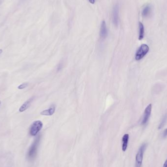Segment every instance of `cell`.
Returning <instances> with one entry per match:
<instances>
[{
	"label": "cell",
	"instance_id": "13",
	"mask_svg": "<svg viewBox=\"0 0 167 167\" xmlns=\"http://www.w3.org/2000/svg\"><path fill=\"white\" fill-rule=\"evenodd\" d=\"M167 114H165V116H164L163 118L161 120V123L159 124V127H158V129H161L165 125V123L167 122Z\"/></svg>",
	"mask_w": 167,
	"mask_h": 167
},
{
	"label": "cell",
	"instance_id": "5",
	"mask_svg": "<svg viewBox=\"0 0 167 167\" xmlns=\"http://www.w3.org/2000/svg\"><path fill=\"white\" fill-rule=\"evenodd\" d=\"M152 109V105L151 104H150L145 108L143 117L142 120V125H145L148 122V121L149 117L151 116Z\"/></svg>",
	"mask_w": 167,
	"mask_h": 167
},
{
	"label": "cell",
	"instance_id": "4",
	"mask_svg": "<svg viewBox=\"0 0 167 167\" xmlns=\"http://www.w3.org/2000/svg\"><path fill=\"white\" fill-rule=\"evenodd\" d=\"M43 124L40 120L34 121L31 125L30 129V133L31 136H36L42 128Z\"/></svg>",
	"mask_w": 167,
	"mask_h": 167
},
{
	"label": "cell",
	"instance_id": "9",
	"mask_svg": "<svg viewBox=\"0 0 167 167\" xmlns=\"http://www.w3.org/2000/svg\"><path fill=\"white\" fill-rule=\"evenodd\" d=\"M33 99H34V97H32L30 98V99H28V100H27V101H26L21 106V107L19 108V112H25V111H26L28 108L30 107L31 104L32 102L33 101Z\"/></svg>",
	"mask_w": 167,
	"mask_h": 167
},
{
	"label": "cell",
	"instance_id": "3",
	"mask_svg": "<svg viewBox=\"0 0 167 167\" xmlns=\"http://www.w3.org/2000/svg\"><path fill=\"white\" fill-rule=\"evenodd\" d=\"M149 51V47L146 44H142L138 49L135 53V58L136 61H139L146 56Z\"/></svg>",
	"mask_w": 167,
	"mask_h": 167
},
{
	"label": "cell",
	"instance_id": "16",
	"mask_svg": "<svg viewBox=\"0 0 167 167\" xmlns=\"http://www.w3.org/2000/svg\"><path fill=\"white\" fill-rule=\"evenodd\" d=\"M88 2L92 4H94L96 2V0H88Z\"/></svg>",
	"mask_w": 167,
	"mask_h": 167
},
{
	"label": "cell",
	"instance_id": "8",
	"mask_svg": "<svg viewBox=\"0 0 167 167\" xmlns=\"http://www.w3.org/2000/svg\"><path fill=\"white\" fill-rule=\"evenodd\" d=\"M55 106L54 105H51L50 107V108L48 109H46L44 111H43L42 112H41L40 114L42 115V116H52L55 112Z\"/></svg>",
	"mask_w": 167,
	"mask_h": 167
},
{
	"label": "cell",
	"instance_id": "11",
	"mask_svg": "<svg viewBox=\"0 0 167 167\" xmlns=\"http://www.w3.org/2000/svg\"><path fill=\"white\" fill-rule=\"evenodd\" d=\"M128 140H129V134H125L122 137V151L125 152L127 149L128 146Z\"/></svg>",
	"mask_w": 167,
	"mask_h": 167
},
{
	"label": "cell",
	"instance_id": "10",
	"mask_svg": "<svg viewBox=\"0 0 167 167\" xmlns=\"http://www.w3.org/2000/svg\"><path fill=\"white\" fill-rule=\"evenodd\" d=\"M152 12V7L151 5H148L145 6L142 11V15L144 17L147 18L151 15Z\"/></svg>",
	"mask_w": 167,
	"mask_h": 167
},
{
	"label": "cell",
	"instance_id": "19",
	"mask_svg": "<svg viewBox=\"0 0 167 167\" xmlns=\"http://www.w3.org/2000/svg\"><path fill=\"white\" fill-rule=\"evenodd\" d=\"M1 101H0V106H1Z\"/></svg>",
	"mask_w": 167,
	"mask_h": 167
},
{
	"label": "cell",
	"instance_id": "6",
	"mask_svg": "<svg viewBox=\"0 0 167 167\" xmlns=\"http://www.w3.org/2000/svg\"><path fill=\"white\" fill-rule=\"evenodd\" d=\"M112 19V22L114 26H117L119 22V7L117 5L113 7Z\"/></svg>",
	"mask_w": 167,
	"mask_h": 167
},
{
	"label": "cell",
	"instance_id": "15",
	"mask_svg": "<svg viewBox=\"0 0 167 167\" xmlns=\"http://www.w3.org/2000/svg\"><path fill=\"white\" fill-rule=\"evenodd\" d=\"M167 136V128L162 133L163 138H166Z\"/></svg>",
	"mask_w": 167,
	"mask_h": 167
},
{
	"label": "cell",
	"instance_id": "2",
	"mask_svg": "<svg viewBox=\"0 0 167 167\" xmlns=\"http://www.w3.org/2000/svg\"><path fill=\"white\" fill-rule=\"evenodd\" d=\"M147 147V144H143L139 148L135 157V167H141L144 152Z\"/></svg>",
	"mask_w": 167,
	"mask_h": 167
},
{
	"label": "cell",
	"instance_id": "1",
	"mask_svg": "<svg viewBox=\"0 0 167 167\" xmlns=\"http://www.w3.org/2000/svg\"><path fill=\"white\" fill-rule=\"evenodd\" d=\"M40 135L36 138L27 151V158L28 160H33L37 155L38 148L40 142Z\"/></svg>",
	"mask_w": 167,
	"mask_h": 167
},
{
	"label": "cell",
	"instance_id": "14",
	"mask_svg": "<svg viewBox=\"0 0 167 167\" xmlns=\"http://www.w3.org/2000/svg\"><path fill=\"white\" fill-rule=\"evenodd\" d=\"M28 86V83H24L22 84L21 85L18 86V88L19 90H23L24 88H26Z\"/></svg>",
	"mask_w": 167,
	"mask_h": 167
},
{
	"label": "cell",
	"instance_id": "17",
	"mask_svg": "<svg viewBox=\"0 0 167 167\" xmlns=\"http://www.w3.org/2000/svg\"><path fill=\"white\" fill-rule=\"evenodd\" d=\"M163 167H167V159H166V161H165V163H164Z\"/></svg>",
	"mask_w": 167,
	"mask_h": 167
},
{
	"label": "cell",
	"instance_id": "7",
	"mask_svg": "<svg viewBox=\"0 0 167 167\" xmlns=\"http://www.w3.org/2000/svg\"><path fill=\"white\" fill-rule=\"evenodd\" d=\"M100 36L101 38L102 39H105L108 36L107 28L105 21L102 22L100 27Z\"/></svg>",
	"mask_w": 167,
	"mask_h": 167
},
{
	"label": "cell",
	"instance_id": "18",
	"mask_svg": "<svg viewBox=\"0 0 167 167\" xmlns=\"http://www.w3.org/2000/svg\"><path fill=\"white\" fill-rule=\"evenodd\" d=\"M2 50H1V49H0V55L2 53Z\"/></svg>",
	"mask_w": 167,
	"mask_h": 167
},
{
	"label": "cell",
	"instance_id": "12",
	"mask_svg": "<svg viewBox=\"0 0 167 167\" xmlns=\"http://www.w3.org/2000/svg\"><path fill=\"white\" fill-rule=\"evenodd\" d=\"M145 35V28L143 24L141 22H139V37L138 39L141 40L143 39Z\"/></svg>",
	"mask_w": 167,
	"mask_h": 167
}]
</instances>
